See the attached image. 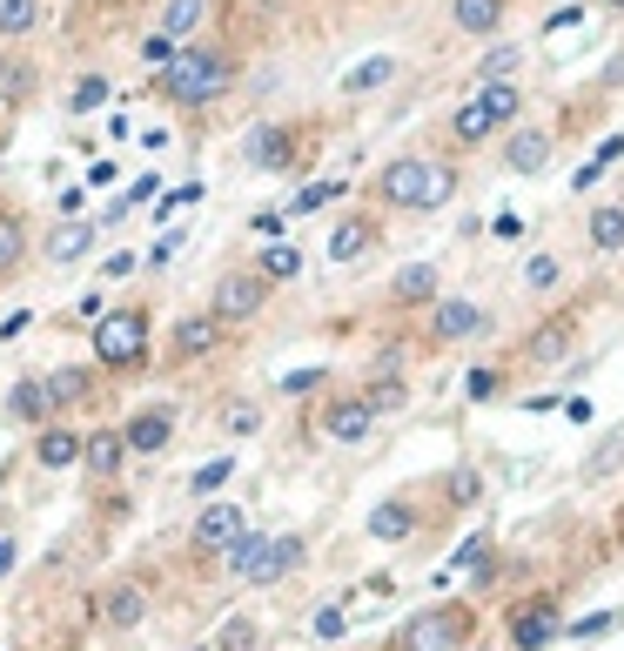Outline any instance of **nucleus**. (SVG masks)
I'll use <instances>...</instances> for the list:
<instances>
[{"instance_id": "obj_20", "label": "nucleus", "mask_w": 624, "mask_h": 651, "mask_svg": "<svg viewBox=\"0 0 624 651\" xmlns=\"http://www.w3.org/2000/svg\"><path fill=\"white\" fill-rule=\"evenodd\" d=\"M551 148H558V135H551V128H524V135H511V148H503V162H511L517 175H537L544 162H551Z\"/></svg>"}, {"instance_id": "obj_52", "label": "nucleus", "mask_w": 624, "mask_h": 651, "mask_svg": "<svg viewBox=\"0 0 624 651\" xmlns=\"http://www.w3.org/2000/svg\"><path fill=\"white\" fill-rule=\"evenodd\" d=\"M598 8H611V14H624V0H598Z\"/></svg>"}, {"instance_id": "obj_9", "label": "nucleus", "mask_w": 624, "mask_h": 651, "mask_svg": "<svg viewBox=\"0 0 624 651\" xmlns=\"http://www.w3.org/2000/svg\"><path fill=\"white\" fill-rule=\"evenodd\" d=\"M490 329V310H477L471 296H437L430 302V342H471Z\"/></svg>"}, {"instance_id": "obj_23", "label": "nucleus", "mask_w": 624, "mask_h": 651, "mask_svg": "<svg viewBox=\"0 0 624 651\" xmlns=\"http://www.w3.org/2000/svg\"><path fill=\"white\" fill-rule=\"evenodd\" d=\"M41 390H48V410H67V403H88L95 397V376L88 370H48Z\"/></svg>"}, {"instance_id": "obj_39", "label": "nucleus", "mask_w": 624, "mask_h": 651, "mask_svg": "<svg viewBox=\"0 0 624 651\" xmlns=\"http://www.w3.org/2000/svg\"><path fill=\"white\" fill-rule=\"evenodd\" d=\"M477 497H484V477H477V471H450V504H457V511L477 504Z\"/></svg>"}, {"instance_id": "obj_45", "label": "nucleus", "mask_w": 624, "mask_h": 651, "mask_svg": "<svg viewBox=\"0 0 624 651\" xmlns=\"http://www.w3.org/2000/svg\"><path fill=\"white\" fill-rule=\"evenodd\" d=\"M604 631H611V611H598V618H577V625H564V638H577V644H584V638H604Z\"/></svg>"}, {"instance_id": "obj_15", "label": "nucleus", "mask_w": 624, "mask_h": 651, "mask_svg": "<svg viewBox=\"0 0 624 651\" xmlns=\"http://www.w3.org/2000/svg\"><path fill=\"white\" fill-rule=\"evenodd\" d=\"M141 618H148V591H141V585H108V591H101V625L135 631Z\"/></svg>"}, {"instance_id": "obj_26", "label": "nucleus", "mask_w": 624, "mask_h": 651, "mask_svg": "<svg viewBox=\"0 0 624 651\" xmlns=\"http://www.w3.org/2000/svg\"><path fill=\"white\" fill-rule=\"evenodd\" d=\"M490 135H497V122H490V114L477 108V95L450 114V141H457V148H477V141H490Z\"/></svg>"}, {"instance_id": "obj_11", "label": "nucleus", "mask_w": 624, "mask_h": 651, "mask_svg": "<svg viewBox=\"0 0 624 651\" xmlns=\"http://www.w3.org/2000/svg\"><path fill=\"white\" fill-rule=\"evenodd\" d=\"M370 430H376V416H370L363 397H329L323 403V437L329 443H363Z\"/></svg>"}, {"instance_id": "obj_34", "label": "nucleus", "mask_w": 624, "mask_h": 651, "mask_svg": "<svg viewBox=\"0 0 624 651\" xmlns=\"http://www.w3.org/2000/svg\"><path fill=\"white\" fill-rule=\"evenodd\" d=\"M228 477H236V456H215V464H202V471L188 477V497H215Z\"/></svg>"}, {"instance_id": "obj_31", "label": "nucleus", "mask_w": 624, "mask_h": 651, "mask_svg": "<svg viewBox=\"0 0 624 651\" xmlns=\"http://www.w3.org/2000/svg\"><path fill=\"white\" fill-rule=\"evenodd\" d=\"M363 403H370V416H389V410H403L410 403V390H403V376H376L370 390H357Z\"/></svg>"}, {"instance_id": "obj_46", "label": "nucleus", "mask_w": 624, "mask_h": 651, "mask_svg": "<svg viewBox=\"0 0 624 651\" xmlns=\"http://www.w3.org/2000/svg\"><path fill=\"white\" fill-rule=\"evenodd\" d=\"M342 631H349L342 604H323V611H316V638H342Z\"/></svg>"}, {"instance_id": "obj_2", "label": "nucleus", "mask_w": 624, "mask_h": 651, "mask_svg": "<svg viewBox=\"0 0 624 651\" xmlns=\"http://www.w3.org/2000/svg\"><path fill=\"white\" fill-rule=\"evenodd\" d=\"M477 638V604L471 598H444V604H423L416 618H403L397 644L389 651H463Z\"/></svg>"}, {"instance_id": "obj_19", "label": "nucleus", "mask_w": 624, "mask_h": 651, "mask_svg": "<svg viewBox=\"0 0 624 651\" xmlns=\"http://www.w3.org/2000/svg\"><path fill=\"white\" fill-rule=\"evenodd\" d=\"M389 302H397V310H423V302H437V270H430V262H410V270H397Z\"/></svg>"}, {"instance_id": "obj_4", "label": "nucleus", "mask_w": 624, "mask_h": 651, "mask_svg": "<svg viewBox=\"0 0 624 651\" xmlns=\"http://www.w3.org/2000/svg\"><path fill=\"white\" fill-rule=\"evenodd\" d=\"M302 551H309V544L296 538V530H289V538H262V530H242V538L222 551V564H228V578H236V585H283L289 571L302 564Z\"/></svg>"}, {"instance_id": "obj_37", "label": "nucleus", "mask_w": 624, "mask_h": 651, "mask_svg": "<svg viewBox=\"0 0 624 651\" xmlns=\"http://www.w3.org/2000/svg\"><path fill=\"white\" fill-rule=\"evenodd\" d=\"M108 95H114V88L101 82V74H88V82H82V88H74V95H67V108H74V114H95V108H101Z\"/></svg>"}, {"instance_id": "obj_48", "label": "nucleus", "mask_w": 624, "mask_h": 651, "mask_svg": "<svg viewBox=\"0 0 624 651\" xmlns=\"http://www.w3.org/2000/svg\"><path fill=\"white\" fill-rule=\"evenodd\" d=\"M141 54H148L154 67H169V61H175V41H162V34H148V48H141Z\"/></svg>"}, {"instance_id": "obj_7", "label": "nucleus", "mask_w": 624, "mask_h": 651, "mask_svg": "<svg viewBox=\"0 0 624 651\" xmlns=\"http://www.w3.org/2000/svg\"><path fill=\"white\" fill-rule=\"evenodd\" d=\"M262 302H269V283H262L255 270H222V276H215V289H209V316L228 329V323L262 316Z\"/></svg>"}, {"instance_id": "obj_33", "label": "nucleus", "mask_w": 624, "mask_h": 651, "mask_svg": "<svg viewBox=\"0 0 624 651\" xmlns=\"http://www.w3.org/2000/svg\"><path fill=\"white\" fill-rule=\"evenodd\" d=\"M21 255H27V228H21L14 215H0V276L21 270Z\"/></svg>"}, {"instance_id": "obj_29", "label": "nucleus", "mask_w": 624, "mask_h": 651, "mask_svg": "<svg viewBox=\"0 0 624 651\" xmlns=\"http://www.w3.org/2000/svg\"><path fill=\"white\" fill-rule=\"evenodd\" d=\"M591 249H624V202H598L591 209Z\"/></svg>"}, {"instance_id": "obj_17", "label": "nucleus", "mask_w": 624, "mask_h": 651, "mask_svg": "<svg viewBox=\"0 0 624 651\" xmlns=\"http://www.w3.org/2000/svg\"><path fill=\"white\" fill-rule=\"evenodd\" d=\"M571 342H577V316L564 310V316H551L544 329H531V342H524V350H531V363H564V350H571Z\"/></svg>"}, {"instance_id": "obj_38", "label": "nucleus", "mask_w": 624, "mask_h": 651, "mask_svg": "<svg viewBox=\"0 0 624 651\" xmlns=\"http://www.w3.org/2000/svg\"><path fill=\"white\" fill-rule=\"evenodd\" d=\"M222 430H228V437H255V430H262V410H255V403L222 410Z\"/></svg>"}, {"instance_id": "obj_5", "label": "nucleus", "mask_w": 624, "mask_h": 651, "mask_svg": "<svg viewBox=\"0 0 624 651\" xmlns=\"http://www.w3.org/2000/svg\"><path fill=\"white\" fill-rule=\"evenodd\" d=\"M95 363L101 370H141L148 363V310H108L95 323Z\"/></svg>"}, {"instance_id": "obj_44", "label": "nucleus", "mask_w": 624, "mask_h": 651, "mask_svg": "<svg viewBox=\"0 0 624 651\" xmlns=\"http://www.w3.org/2000/svg\"><path fill=\"white\" fill-rule=\"evenodd\" d=\"M511 67H517V48H497V54H490V61L477 67V82H503V74H511Z\"/></svg>"}, {"instance_id": "obj_41", "label": "nucleus", "mask_w": 624, "mask_h": 651, "mask_svg": "<svg viewBox=\"0 0 624 651\" xmlns=\"http://www.w3.org/2000/svg\"><path fill=\"white\" fill-rule=\"evenodd\" d=\"M524 283H531V289H551V283H558V255H531V262H524Z\"/></svg>"}, {"instance_id": "obj_16", "label": "nucleus", "mask_w": 624, "mask_h": 651, "mask_svg": "<svg viewBox=\"0 0 624 651\" xmlns=\"http://www.w3.org/2000/svg\"><path fill=\"white\" fill-rule=\"evenodd\" d=\"M34 464L41 471H74L82 464V437H74L67 424H48L41 437H34Z\"/></svg>"}, {"instance_id": "obj_21", "label": "nucleus", "mask_w": 624, "mask_h": 651, "mask_svg": "<svg viewBox=\"0 0 624 651\" xmlns=\"http://www.w3.org/2000/svg\"><path fill=\"white\" fill-rule=\"evenodd\" d=\"M82 464L95 471V477H114L128 464V443H122V430H88L82 437Z\"/></svg>"}, {"instance_id": "obj_25", "label": "nucleus", "mask_w": 624, "mask_h": 651, "mask_svg": "<svg viewBox=\"0 0 624 651\" xmlns=\"http://www.w3.org/2000/svg\"><path fill=\"white\" fill-rule=\"evenodd\" d=\"M255 276H262L269 289H276V283H296V276H302V249H296V242H269L262 262H255Z\"/></svg>"}, {"instance_id": "obj_35", "label": "nucleus", "mask_w": 624, "mask_h": 651, "mask_svg": "<svg viewBox=\"0 0 624 651\" xmlns=\"http://www.w3.org/2000/svg\"><path fill=\"white\" fill-rule=\"evenodd\" d=\"M336 196H342V181H309V188H302V196L289 202V215H316V209H329Z\"/></svg>"}, {"instance_id": "obj_13", "label": "nucleus", "mask_w": 624, "mask_h": 651, "mask_svg": "<svg viewBox=\"0 0 624 651\" xmlns=\"http://www.w3.org/2000/svg\"><path fill=\"white\" fill-rule=\"evenodd\" d=\"M416 504H410V497H383V504L370 511V538L376 544H403V538H416Z\"/></svg>"}, {"instance_id": "obj_36", "label": "nucleus", "mask_w": 624, "mask_h": 651, "mask_svg": "<svg viewBox=\"0 0 624 651\" xmlns=\"http://www.w3.org/2000/svg\"><path fill=\"white\" fill-rule=\"evenodd\" d=\"M88 242H95V236H88L82 222H74V228H61V236L48 242V255H54V262H82V255H88Z\"/></svg>"}, {"instance_id": "obj_8", "label": "nucleus", "mask_w": 624, "mask_h": 651, "mask_svg": "<svg viewBox=\"0 0 624 651\" xmlns=\"http://www.w3.org/2000/svg\"><path fill=\"white\" fill-rule=\"evenodd\" d=\"M242 530H249V511H242V504H202V511H195V530H188V551H195V558H222Z\"/></svg>"}, {"instance_id": "obj_10", "label": "nucleus", "mask_w": 624, "mask_h": 651, "mask_svg": "<svg viewBox=\"0 0 624 651\" xmlns=\"http://www.w3.org/2000/svg\"><path fill=\"white\" fill-rule=\"evenodd\" d=\"M122 443H128V456H162L175 443V410H162V403L135 410L128 424H122Z\"/></svg>"}, {"instance_id": "obj_27", "label": "nucleus", "mask_w": 624, "mask_h": 651, "mask_svg": "<svg viewBox=\"0 0 624 651\" xmlns=\"http://www.w3.org/2000/svg\"><path fill=\"white\" fill-rule=\"evenodd\" d=\"M202 8H209V0H169V8H162V27H154V34H162V41H188V34L195 27H202Z\"/></svg>"}, {"instance_id": "obj_22", "label": "nucleus", "mask_w": 624, "mask_h": 651, "mask_svg": "<svg viewBox=\"0 0 624 651\" xmlns=\"http://www.w3.org/2000/svg\"><path fill=\"white\" fill-rule=\"evenodd\" d=\"M503 8H511V0H450V27H463V34H497L503 27Z\"/></svg>"}, {"instance_id": "obj_49", "label": "nucleus", "mask_w": 624, "mask_h": 651, "mask_svg": "<svg viewBox=\"0 0 624 651\" xmlns=\"http://www.w3.org/2000/svg\"><path fill=\"white\" fill-rule=\"evenodd\" d=\"M154 188H162V181H154V175H141V181L128 188V196H122V202H128V209H141V202H154Z\"/></svg>"}, {"instance_id": "obj_30", "label": "nucleus", "mask_w": 624, "mask_h": 651, "mask_svg": "<svg viewBox=\"0 0 624 651\" xmlns=\"http://www.w3.org/2000/svg\"><path fill=\"white\" fill-rule=\"evenodd\" d=\"M289 155H296L289 128H255V141H249V162H262V168H283Z\"/></svg>"}, {"instance_id": "obj_53", "label": "nucleus", "mask_w": 624, "mask_h": 651, "mask_svg": "<svg viewBox=\"0 0 624 651\" xmlns=\"http://www.w3.org/2000/svg\"><path fill=\"white\" fill-rule=\"evenodd\" d=\"M0 108H8V88H0Z\"/></svg>"}, {"instance_id": "obj_51", "label": "nucleus", "mask_w": 624, "mask_h": 651, "mask_svg": "<svg viewBox=\"0 0 624 651\" xmlns=\"http://www.w3.org/2000/svg\"><path fill=\"white\" fill-rule=\"evenodd\" d=\"M14 564V538H0V571H8Z\"/></svg>"}, {"instance_id": "obj_3", "label": "nucleus", "mask_w": 624, "mask_h": 651, "mask_svg": "<svg viewBox=\"0 0 624 651\" xmlns=\"http://www.w3.org/2000/svg\"><path fill=\"white\" fill-rule=\"evenodd\" d=\"M228 82H236V61L222 48H175V61L162 67V95L182 101V108H202V101L228 95Z\"/></svg>"}, {"instance_id": "obj_28", "label": "nucleus", "mask_w": 624, "mask_h": 651, "mask_svg": "<svg viewBox=\"0 0 624 651\" xmlns=\"http://www.w3.org/2000/svg\"><path fill=\"white\" fill-rule=\"evenodd\" d=\"M389 74H397V61H389V54H370V61H357V67L342 74V95H376Z\"/></svg>"}, {"instance_id": "obj_6", "label": "nucleus", "mask_w": 624, "mask_h": 651, "mask_svg": "<svg viewBox=\"0 0 624 651\" xmlns=\"http://www.w3.org/2000/svg\"><path fill=\"white\" fill-rule=\"evenodd\" d=\"M511 651H544L558 631H564V604H558V591H531V598H517L511 604Z\"/></svg>"}, {"instance_id": "obj_47", "label": "nucleus", "mask_w": 624, "mask_h": 651, "mask_svg": "<svg viewBox=\"0 0 624 651\" xmlns=\"http://www.w3.org/2000/svg\"><path fill=\"white\" fill-rule=\"evenodd\" d=\"M188 202H202V188H175V196H154V215H175V209H188Z\"/></svg>"}, {"instance_id": "obj_43", "label": "nucleus", "mask_w": 624, "mask_h": 651, "mask_svg": "<svg viewBox=\"0 0 624 651\" xmlns=\"http://www.w3.org/2000/svg\"><path fill=\"white\" fill-rule=\"evenodd\" d=\"M497 383H503L497 370H471V376H463V390H471V403H490V397H497Z\"/></svg>"}, {"instance_id": "obj_14", "label": "nucleus", "mask_w": 624, "mask_h": 651, "mask_svg": "<svg viewBox=\"0 0 624 651\" xmlns=\"http://www.w3.org/2000/svg\"><path fill=\"white\" fill-rule=\"evenodd\" d=\"M376 249V215H342L329 228V262H363Z\"/></svg>"}, {"instance_id": "obj_42", "label": "nucleus", "mask_w": 624, "mask_h": 651, "mask_svg": "<svg viewBox=\"0 0 624 651\" xmlns=\"http://www.w3.org/2000/svg\"><path fill=\"white\" fill-rule=\"evenodd\" d=\"M323 383H329V370H289L283 390H289V397H309V390H323Z\"/></svg>"}, {"instance_id": "obj_40", "label": "nucleus", "mask_w": 624, "mask_h": 651, "mask_svg": "<svg viewBox=\"0 0 624 651\" xmlns=\"http://www.w3.org/2000/svg\"><path fill=\"white\" fill-rule=\"evenodd\" d=\"M222 651H255V625L249 618H228L222 625Z\"/></svg>"}, {"instance_id": "obj_12", "label": "nucleus", "mask_w": 624, "mask_h": 651, "mask_svg": "<svg viewBox=\"0 0 624 651\" xmlns=\"http://www.w3.org/2000/svg\"><path fill=\"white\" fill-rule=\"evenodd\" d=\"M215 350H222V323H215L209 310H195V316L175 323V356H182V363H202V356H215Z\"/></svg>"}, {"instance_id": "obj_32", "label": "nucleus", "mask_w": 624, "mask_h": 651, "mask_svg": "<svg viewBox=\"0 0 624 651\" xmlns=\"http://www.w3.org/2000/svg\"><path fill=\"white\" fill-rule=\"evenodd\" d=\"M34 27H41V0H0V34L8 41L14 34H34Z\"/></svg>"}, {"instance_id": "obj_24", "label": "nucleus", "mask_w": 624, "mask_h": 651, "mask_svg": "<svg viewBox=\"0 0 624 651\" xmlns=\"http://www.w3.org/2000/svg\"><path fill=\"white\" fill-rule=\"evenodd\" d=\"M477 108L490 114V122H517V108H524V88L517 82H477Z\"/></svg>"}, {"instance_id": "obj_18", "label": "nucleus", "mask_w": 624, "mask_h": 651, "mask_svg": "<svg viewBox=\"0 0 624 651\" xmlns=\"http://www.w3.org/2000/svg\"><path fill=\"white\" fill-rule=\"evenodd\" d=\"M8 416H14V424H34V430H48V424H54V410H48V390H41V376H21L14 390H8Z\"/></svg>"}, {"instance_id": "obj_50", "label": "nucleus", "mask_w": 624, "mask_h": 651, "mask_svg": "<svg viewBox=\"0 0 624 651\" xmlns=\"http://www.w3.org/2000/svg\"><path fill=\"white\" fill-rule=\"evenodd\" d=\"M128 270H135V255H128V249H114V255L101 262V276H128Z\"/></svg>"}, {"instance_id": "obj_1", "label": "nucleus", "mask_w": 624, "mask_h": 651, "mask_svg": "<svg viewBox=\"0 0 624 651\" xmlns=\"http://www.w3.org/2000/svg\"><path fill=\"white\" fill-rule=\"evenodd\" d=\"M457 196V168L430 162V155H397L376 168V202L383 209H403V215H437Z\"/></svg>"}]
</instances>
